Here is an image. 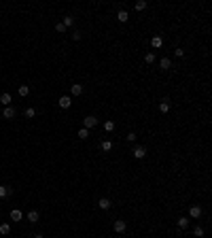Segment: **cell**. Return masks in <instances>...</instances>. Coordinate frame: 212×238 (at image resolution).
Instances as JSON below:
<instances>
[{
	"instance_id": "obj_1",
	"label": "cell",
	"mask_w": 212,
	"mask_h": 238,
	"mask_svg": "<svg viewBox=\"0 0 212 238\" xmlns=\"http://www.w3.org/2000/svg\"><path fill=\"white\" fill-rule=\"evenodd\" d=\"M98 126V117H93V115H87L83 119V128L85 130H91V128H95Z\"/></svg>"
},
{
	"instance_id": "obj_2",
	"label": "cell",
	"mask_w": 212,
	"mask_h": 238,
	"mask_svg": "<svg viewBox=\"0 0 212 238\" xmlns=\"http://www.w3.org/2000/svg\"><path fill=\"white\" fill-rule=\"evenodd\" d=\"M57 104H59V108H70V106H72V98H70V96H62V98L57 100Z\"/></svg>"
},
{
	"instance_id": "obj_3",
	"label": "cell",
	"mask_w": 212,
	"mask_h": 238,
	"mask_svg": "<svg viewBox=\"0 0 212 238\" xmlns=\"http://www.w3.org/2000/svg\"><path fill=\"white\" fill-rule=\"evenodd\" d=\"M131 155H134V157H136V159H142V157H144V155H146V149H144V147H140V145H138V147H134V149H131Z\"/></svg>"
},
{
	"instance_id": "obj_4",
	"label": "cell",
	"mask_w": 212,
	"mask_h": 238,
	"mask_svg": "<svg viewBox=\"0 0 212 238\" xmlns=\"http://www.w3.org/2000/svg\"><path fill=\"white\" fill-rule=\"evenodd\" d=\"M110 206H113V202H110L108 198H100V200H98V208H100V211H108Z\"/></svg>"
},
{
	"instance_id": "obj_5",
	"label": "cell",
	"mask_w": 212,
	"mask_h": 238,
	"mask_svg": "<svg viewBox=\"0 0 212 238\" xmlns=\"http://www.w3.org/2000/svg\"><path fill=\"white\" fill-rule=\"evenodd\" d=\"M189 217H191V219H199V217H202V206H197V204H195V206H191Z\"/></svg>"
},
{
	"instance_id": "obj_6",
	"label": "cell",
	"mask_w": 212,
	"mask_h": 238,
	"mask_svg": "<svg viewBox=\"0 0 212 238\" xmlns=\"http://www.w3.org/2000/svg\"><path fill=\"white\" fill-rule=\"evenodd\" d=\"M125 230H127L125 221H123V219H117V221H115V232H117V234H123Z\"/></svg>"
},
{
	"instance_id": "obj_7",
	"label": "cell",
	"mask_w": 212,
	"mask_h": 238,
	"mask_svg": "<svg viewBox=\"0 0 212 238\" xmlns=\"http://www.w3.org/2000/svg\"><path fill=\"white\" fill-rule=\"evenodd\" d=\"M159 66H161L163 70H170V68H172V60H170V57H161V60H159Z\"/></svg>"
},
{
	"instance_id": "obj_8",
	"label": "cell",
	"mask_w": 212,
	"mask_h": 238,
	"mask_svg": "<svg viewBox=\"0 0 212 238\" xmlns=\"http://www.w3.org/2000/svg\"><path fill=\"white\" fill-rule=\"evenodd\" d=\"M2 115H4V119H13V117H15V108H13V106H6V108L2 111Z\"/></svg>"
},
{
	"instance_id": "obj_9",
	"label": "cell",
	"mask_w": 212,
	"mask_h": 238,
	"mask_svg": "<svg viewBox=\"0 0 212 238\" xmlns=\"http://www.w3.org/2000/svg\"><path fill=\"white\" fill-rule=\"evenodd\" d=\"M159 111H161V113H168L170 111V100L168 98H163V100L159 102Z\"/></svg>"
},
{
	"instance_id": "obj_10",
	"label": "cell",
	"mask_w": 212,
	"mask_h": 238,
	"mask_svg": "<svg viewBox=\"0 0 212 238\" xmlns=\"http://www.w3.org/2000/svg\"><path fill=\"white\" fill-rule=\"evenodd\" d=\"M38 217H41V215H38V211H30V213H28V221H30V223H36V221H38Z\"/></svg>"
},
{
	"instance_id": "obj_11",
	"label": "cell",
	"mask_w": 212,
	"mask_h": 238,
	"mask_svg": "<svg viewBox=\"0 0 212 238\" xmlns=\"http://www.w3.org/2000/svg\"><path fill=\"white\" fill-rule=\"evenodd\" d=\"M176 223H178V228H180V230H187V228H189V217H180Z\"/></svg>"
},
{
	"instance_id": "obj_12",
	"label": "cell",
	"mask_w": 212,
	"mask_h": 238,
	"mask_svg": "<svg viewBox=\"0 0 212 238\" xmlns=\"http://www.w3.org/2000/svg\"><path fill=\"white\" fill-rule=\"evenodd\" d=\"M0 102H2L4 106H11V102H13V98H11V94H2V96H0Z\"/></svg>"
},
{
	"instance_id": "obj_13",
	"label": "cell",
	"mask_w": 212,
	"mask_h": 238,
	"mask_svg": "<svg viewBox=\"0 0 212 238\" xmlns=\"http://www.w3.org/2000/svg\"><path fill=\"white\" fill-rule=\"evenodd\" d=\"M62 24H64V28H66V30H68V28H70V26H72V24H74V17H72V15H66V17H64V21H62Z\"/></svg>"
},
{
	"instance_id": "obj_14",
	"label": "cell",
	"mask_w": 212,
	"mask_h": 238,
	"mask_svg": "<svg viewBox=\"0 0 212 238\" xmlns=\"http://www.w3.org/2000/svg\"><path fill=\"white\" fill-rule=\"evenodd\" d=\"M21 217H23V213H21V211H17V208H15V211H11V221H19Z\"/></svg>"
},
{
	"instance_id": "obj_15",
	"label": "cell",
	"mask_w": 212,
	"mask_h": 238,
	"mask_svg": "<svg viewBox=\"0 0 212 238\" xmlns=\"http://www.w3.org/2000/svg\"><path fill=\"white\" fill-rule=\"evenodd\" d=\"M70 94L72 96H81L83 94V85H72V87H70Z\"/></svg>"
},
{
	"instance_id": "obj_16",
	"label": "cell",
	"mask_w": 212,
	"mask_h": 238,
	"mask_svg": "<svg viewBox=\"0 0 212 238\" xmlns=\"http://www.w3.org/2000/svg\"><path fill=\"white\" fill-rule=\"evenodd\" d=\"M117 19H119L121 24H125L127 19H129V15H127V11H119V13H117Z\"/></svg>"
},
{
	"instance_id": "obj_17",
	"label": "cell",
	"mask_w": 212,
	"mask_h": 238,
	"mask_svg": "<svg viewBox=\"0 0 212 238\" xmlns=\"http://www.w3.org/2000/svg\"><path fill=\"white\" fill-rule=\"evenodd\" d=\"M161 43H163V41H161V36H153V38H151V45H153L155 49L161 47Z\"/></svg>"
},
{
	"instance_id": "obj_18",
	"label": "cell",
	"mask_w": 212,
	"mask_h": 238,
	"mask_svg": "<svg viewBox=\"0 0 212 238\" xmlns=\"http://www.w3.org/2000/svg\"><path fill=\"white\" fill-rule=\"evenodd\" d=\"M9 232H11V225H9V223H2V225H0V234H2V236H6Z\"/></svg>"
},
{
	"instance_id": "obj_19",
	"label": "cell",
	"mask_w": 212,
	"mask_h": 238,
	"mask_svg": "<svg viewBox=\"0 0 212 238\" xmlns=\"http://www.w3.org/2000/svg\"><path fill=\"white\" fill-rule=\"evenodd\" d=\"M144 62H146V64H153V62H155V53H151V51H149V53L144 55Z\"/></svg>"
},
{
	"instance_id": "obj_20",
	"label": "cell",
	"mask_w": 212,
	"mask_h": 238,
	"mask_svg": "<svg viewBox=\"0 0 212 238\" xmlns=\"http://www.w3.org/2000/svg\"><path fill=\"white\" fill-rule=\"evenodd\" d=\"M17 92H19V96H28V94H30V87H28V85H21Z\"/></svg>"
},
{
	"instance_id": "obj_21",
	"label": "cell",
	"mask_w": 212,
	"mask_h": 238,
	"mask_svg": "<svg viewBox=\"0 0 212 238\" xmlns=\"http://www.w3.org/2000/svg\"><path fill=\"white\" fill-rule=\"evenodd\" d=\"M100 147H102V151H110V149H113V143H110V141H104Z\"/></svg>"
},
{
	"instance_id": "obj_22",
	"label": "cell",
	"mask_w": 212,
	"mask_h": 238,
	"mask_svg": "<svg viewBox=\"0 0 212 238\" xmlns=\"http://www.w3.org/2000/svg\"><path fill=\"white\" fill-rule=\"evenodd\" d=\"M144 9H146V2H144V0H138V2H136V11H144Z\"/></svg>"
},
{
	"instance_id": "obj_23",
	"label": "cell",
	"mask_w": 212,
	"mask_h": 238,
	"mask_svg": "<svg viewBox=\"0 0 212 238\" xmlns=\"http://www.w3.org/2000/svg\"><path fill=\"white\" fill-rule=\"evenodd\" d=\"M104 130H106V132H113V130H115V121H106V123H104Z\"/></svg>"
},
{
	"instance_id": "obj_24",
	"label": "cell",
	"mask_w": 212,
	"mask_h": 238,
	"mask_svg": "<svg viewBox=\"0 0 212 238\" xmlns=\"http://www.w3.org/2000/svg\"><path fill=\"white\" fill-rule=\"evenodd\" d=\"M9 187H4V185H0V198H6V196H9Z\"/></svg>"
},
{
	"instance_id": "obj_25",
	"label": "cell",
	"mask_w": 212,
	"mask_h": 238,
	"mask_svg": "<svg viewBox=\"0 0 212 238\" xmlns=\"http://www.w3.org/2000/svg\"><path fill=\"white\" fill-rule=\"evenodd\" d=\"M79 136H81V138H89V130H85V128H81V130H79Z\"/></svg>"
},
{
	"instance_id": "obj_26",
	"label": "cell",
	"mask_w": 212,
	"mask_h": 238,
	"mask_svg": "<svg viewBox=\"0 0 212 238\" xmlns=\"http://www.w3.org/2000/svg\"><path fill=\"white\" fill-rule=\"evenodd\" d=\"M23 115H26L28 119H32V117L36 115V111H34V108H26V113H23Z\"/></svg>"
},
{
	"instance_id": "obj_27",
	"label": "cell",
	"mask_w": 212,
	"mask_h": 238,
	"mask_svg": "<svg viewBox=\"0 0 212 238\" xmlns=\"http://www.w3.org/2000/svg\"><path fill=\"white\" fill-rule=\"evenodd\" d=\"M125 138H127V141H129V143H136V138H138V134H136V132H129V134H127Z\"/></svg>"
},
{
	"instance_id": "obj_28",
	"label": "cell",
	"mask_w": 212,
	"mask_h": 238,
	"mask_svg": "<svg viewBox=\"0 0 212 238\" xmlns=\"http://www.w3.org/2000/svg\"><path fill=\"white\" fill-rule=\"evenodd\" d=\"M193 234H195L197 238H202V236H204V228H199V225H197V228L193 230Z\"/></svg>"
},
{
	"instance_id": "obj_29",
	"label": "cell",
	"mask_w": 212,
	"mask_h": 238,
	"mask_svg": "<svg viewBox=\"0 0 212 238\" xmlns=\"http://www.w3.org/2000/svg\"><path fill=\"white\" fill-rule=\"evenodd\" d=\"M55 32H66V28H64V24H62V21L55 26Z\"/></svg>"
},
{
	"instance_id": "obj_30",
	"label": "cell",
	"mask_w": 212,
	"mask_h": 238,
	"mask_svg": "<svg viewBox=\"0 0 212 238\" xmlns=\"http://www.w3.org/2000/svg\"><path fill=\"white\" fill-rule=\"evenodd\" d=\"M174 55H176V57H182V55H185V51H182V47H178V49H176V51H174Z\"/></svg>"
},
{
	"instance_id": "obj_31",
	"label": "cell",
	"mask_w": 212,
	"mask_h": 238,
	"mask_svg": "<svg viewBox=\"0 0 212 238\" xmlns=\"http://www.w3.org/2000/svg\"><path fill=\"white\" fill-rule=\"evenodd\" d=\"M72 41H81V32H72Z\"/></svg>"
},
{
	"instance_id": "obj_32",
	"label": "cell",
	"mask_w": 212,
	"mask_h": 238,
	"mask_svg": "<svg viewBox=\"0 0 212 238\" xmlns=\"http://www.w3.org/2000/svg\"><path fill=\"white\" fill-rule=\"evenodd\" d=\"M32 238H45V236H42V234H34Z\"/></svg>"
}]
</instances>
